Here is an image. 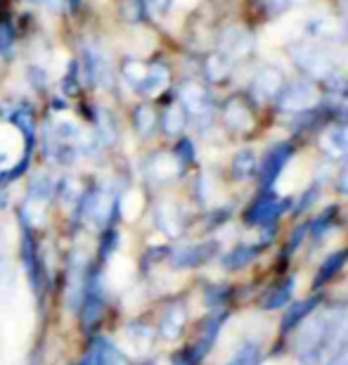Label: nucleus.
I'll list each match as a JSON object with an SVG mask.
<instances>
[{"label": "nucleus", "mask_w": 348, "mask_h": 365, "mask_svg": "<svg viewBox=\"0 0 348 365\" xmlns=\"http://www.w3.org/2000/svg\"><path fill=\"white\" fill-rule=\"evenodd\" d=\"M348 341V316L346 311L322 313L310 320L296 341V354L303 365H322L332 356L346 349Z\"/></svg>", "instance_id": "1"}, {"label": "nucleus", "mask_w": 348, "mask_h": 365, "mask_svg": "<svg viewBox=\"0 0 348 365\" xmlns=\"http://www.w3.org/2000/svg\"><path fill=\"white\" fill-rule=\"evenodd\" d=\"M292 60L303 74L315 78V81H327L337 71V62L327 50L315 46V43H299L292 48Z\"/></svg>", "instance_id": "2"}, {"label": "nucleus", "mask_w": 348, "mask_h": 365, "mask_svg": "<svg viewBox=\"0 0 348 365\" xmlns=\"http://www.w3.org/2000/svg\"><path fill=\"white\" fill-rule=\"evenodd\" d=\"M81 323L85 330H93L105 313V287H102V273L93 271L85 277V287L81 297Z\"/></svg>", "instance_id": "3"}, {"label": "nucleus", "mask_w": 348, "mask_h": 365, "mask_svg": "<svg viewBox=\"0 0 348 365\" xmlns=\"http://www.w3.org/2000/svg\"><path fill=\"white\" fill-rule=\"evenodd\" d=\"M253 46H256V41H253V34L249 29L232 24L221 31L218 55L226 57L228 62H239V60H246V57L253 53Z\"/></svg>", "instance_id": "4"}, {"label": "nucleus", "mask_w": 348, "mask_h": 365, "mask_svg": "<svg viewBox=\"0 0 348 365\" xmlns=\"http://www.w3.org/2000/svg\"><path fill=\"white\" fill-rule=\"evenodd\" d=\"M19 221H21V264H24V271L28 275V282H31L33 292L38 294L41 292V284H43V261H41V252H38V245L33 240V228H31V221H26L24 216L19 214Z\"/></svg>", "instance_id": "5"}, {"label": "nucleus", "mask_w": 348, "mask_h": 365, "mask_svg": "<svg viewBox=\"0 0 348 365\" xmlns=\"http://www.w3.org/2000/svg\"><path fill=\"white\" fill-rule=\"evenodd\" d=\"M294 155V148L289 143H275L270 150L265 152L263 159L258 162V182L260 187H273L278 178L282 176V171H285V166L289 164V159Z\"/></svg>", "instance_id": "6"}, {"label": "nucleus", "mask_w": 348, "mask_h": 365, "mask_svg": "<svg viewBox=\"0 0 348 365\" xmlns=\"http://www.w3.org/2000/svg\"><path fill=\"white\" fill-rule=\"evenodd\" d=\"M278 109L280 112H294V114H303L310 112L317 102V91L313 83L308 81H296L287 88H282L278 95Z\"/></svg>", "instance_id": "7"}, {"label": "nucleus", "mask_w": 348, "mask_h": 365, "mask_svg": "<svg viewBox=\"0 0 348 365\" xmlns=\"http://www.w3.org/2000/svg\"><path fill=\"white\" fill-rule=\"evenodd\" d=\"M180 102H183L187 116H192L197 123H209L213 116V100L204 86L199 83H185L180 88Z\"/></svg>", "instance_id": "8"}, {"label": "nucleus", "mask_w": 348, "mask_h": 365, "mask_svg": "<svg viewBox=\"0 0 348 365\" xmlns=\"http://www.w3.org/2000/svg\"><path fill=\"white\" fill-rule=\"evenodd\" d=\"M83 67L88 74V83H97L102 88H112L114 83V69L112 62L100 48H85L83 50Z\"/></svg>", "instance_id": "9"}, {"label": "nucleus", "mask_w": 348, "mask_h": 365, "mask_svg": "<svg viewBox=\"0 0 348 365\" xmlns=\"http://www.w3.org/2000/svg\"><path fill=\"white\" fill-rule=\"evenodd\" d=\"M282 88H285V74L278 67H260L251 78V93L258 102L278 100Z\"/></svg>", "instance_id": "10"}, {"label": "nucleus", "mask_w": 348, "mask_h": 365, "mask_svg": "<svg viewBox=\"0 0 348 365\" xmlns=\"http://www.w3.org/2000/svg\"><path fill=\"white\" fill-rule=\"evenodd\" d=\"M287 207H289V200H280V197H263V200H258L249 211H246V223L258 225V228H270Z\"/></svg>", "instance_id": "11"}, {"label": "nucleus", "mask_w": 348, "mask_h": 365, "mask_svg": "<svg viewBox=\"0 0 348 365\" xmlns=\"http://www.w3.org/2000/svg\"><path fill=\"white\" fill-rule=\"evenodd\" d=\"M226 320H228V313H226V311H223V313H216L213 318H209V320H206V325H204V330H201L199 341L190 349L187 363H190V365L199 363L209 351H211L213 344H216V339H218V334H221V327H223V323H226Z\"/></svg>", "instance_id": "12"}, {"label": "nucleus", "mask_w": 348, "mask_h": 365, "mask_svg": "<svg viewBox=\"0 0 348 365\" xmlns=\"http://www.w3.org/2000/svg\"><path fill=\"white\" fill-rule=\"evenodd\" d=\"M216 254V242H199V245H187L183 250L171 254V266L173 268H197L206 264Z\"/></svg>", "instance_id": "13"}, {"label": "nucleus", "mask_w": 348, "mask_h": 365, "mask_svg": "<svg viewBox=\"0 0 348 365\" xmlns=\"http://www.w3.org/2000/svg\"><path fill=\"white\" fill-rule=\"evenodd\" d=\"M81 365H128V359L116 349L110 339H95L88 349Z\"/></svg>", "instance_id": "14"}, {"label": "nucleus", "mask_w": 348, "mask_h": 365, "mask_svg": "<svg viewBox=\"0 0 348 365\" xmlns=\"http://www.w3.org/2000/svg\"><path fill=\"white\" fill-rule=\"evenodd\" d=\"M223 119H226V123L232 130H239V133L251 130L253 123H256V119H253V112L239 98H232V100L226 102V107H223Z\"/></svg>", "instance_id": "15"}, {"label": "nucleus", "mask_w": 348, "mask_h": 365, "mask_svg": "<svg viewBox=\"0 0 348 365\" xmlns=\"http://www.w3.org/2000/svg\"><path fill=\"white\" fill-rule=\"evenodd\" d=\"M308 36L315 41H342L346 36V26L342 21H337L329 14H322V17H315L308 21Z\"/></svg>", "instance_id": "16"}, {"label": "nucleus", "mask_w": 348, "mask_h": 365, "mask_svg": "<svg viewBox=\"0 0 348 365\" xmlns=\"http://www.w3.org/2000/svg\"><path fill=\"white\" fill-rule=\"evenodd\" d=\"M154 221L157 228L169 237H178L183 232V216H180V209L173 202H162L154 211Z\"/></svg>", "instance_id": "17"}, {"label": "nucleus", "mask_w": 348, "mask_h": 365, "mask_svg": "<svg viewBox=\"0 0 348 365\" xmlns=\"http://www.w3.org/2000/svg\"><path fill=\"white\" fill-rule=\"evenodd\" d=\"M169 83H171L169 67H164V64H152V67L147 69V76L142 78V83L137 86L135 91L140 95H144V98H154V95L169 88Z\"/></svg>", "instance_id": "18"}, {"label": "nucleus", "mask_w": 348, "mask_h": 365, "mask_svg": "<svg viewBox=\"0 0 348 365\" xmlns=\"http://www.w3.org/2000/svg\"><path fill=\"white\" fill-rule=\"evenodd\" d=\"M185 323H187V309L183 304H171L162 316L159 332H162L164 339H176L185 330Z\"/></svg>", "instance_id": "19"}, {"label": "nucleus", "mask_w": 348, "mask_h": 365, "mask_svg": "<svg viewBox=\"0 0 348 365\" xmlns=\"http://www.w3.org/2000/svg\"><path fill=\"white\" fill-rule=\"evenodd\" d=\"M183 173V164L173 155H154L149 162V176L157 182H169Z\"/></svg>", "instance_id": "20"}, {"label": "nucleus", "mask_w": 348, "mask_h": 365, "mask_svg": "<svg viewBox=\"0 0 348 365\" xmlns=\"http://www.w3.org/2000/svg\"><path fill=\"white\" fill-rule=\"evenodd\" d=\"M320 145L329 157H334V159L348 157V128L344 126L327 128L320 138Z\"/></svg>", "instance_id": "21"}, {"label": "nucleus", "mask_w": 348, "mask_h": 365, "mask_svg": "<svg viewBox=\"0 0 348 365\" xmlns=\"http://www.w3.org/2000/svg\"><path fill=\"white\" fill-rule=\"evenodd\" d=\"M317 304H320V297H308V299H301V302H296L292 309L287 311L285 320H282V330H285V332L294 330L296 325L303 323V320H306L310 313L317 309Z\"/></svg>", "instance_id": "22"}, {"label": "nucleus", "mask_w": 348, "mask_h": 365, "mask_svg": "<svg viewBox=\"0 0 348 365\" xmlns=\"http://www.w3.org/2000/svg\"><path fill=\"white\" fill-rule=\"evenodd\" d=\"M258 252H260L258 245H239L230 254H226L223 266H226L228 271H242V268H246L253 259L258 257Z\"/></svg>", "instance_id": "23"}, {"label": "nucleus", "mask_w": 348, "mask_h": 365, "mask_svg": "<svg viewBox=\"0 0 348 365\" xmlns=\"http://www.w3.org/2000/svg\"><path fill=\"white\" fill-rule=\"evenodd\" d=\"M346 261H348V250H342V252H337V254H329V257L322 261L320 271H317L315 287H322V284H327L334 275L342 273V268L346 266Z\"/></svg>", "instance_id": "24"}, {"label": "nucleus", "mask_w": 348, "mask_h": 365, "mask_svg": "<svg viewBox=\"0 0 348 365\" xmlns=\"http://www.w3.org/2000/svg\"><path fill=\"white\" fill-rule=\"evenodd\" d=\"M162 126L166 135H180L187 126V112L183 105H171L162 116Z\"/></svg>", "instance_id": "25"}, {"label": "nucleus", "mask_w": 348, "mask_h": 365, "mask_svg": "<svg viewBox=\"0 0 348 365\" xmlns=\"http://www.w3.org/2000/svg\"><path fill=\"white\" fill-rule=\"evenodd\" d=\"M294 287H296V282L292 280V277H289V280H285L282 284H278V287H273L265 294V299H263V309H268V311L282 309V306H285L289 299H292Z\"/></svg>", "instance_id": "26"}, {"label": "nucleus", "mask_w": 348, "mask_h": 365, "mask_svg": "<svg viewBox=\"0 0 348 365\" xmlns=\"http://www.w3.org/2000/svg\"><path fill=\"white\" fill-rule=\"evenodd\" d=\"M256 169H258V159L251 150H242L235 157V162H232V176L239 180L251 178L253 173H256Z\"/></svg>", "instance_id": "27"}, {"label": "nucleus", "mask_w": 348, "mask_h": 365, "mask_svg": "<svg viewBox=\"0 0 348 365\" xmlns=\"http://www.w3.org/2000/svg\"><path fill=\"white\" fill-rule=\"evenodd\" d=\"M133 123H135V130L140 133L142 138H149L152 133H154V128H157V112H154V107H149V105H140L135 109V114H133Z\"/></svg>", "instance_id": "28"}, {"label": "nucleus", "mask_w": 348, "mask_h": 365, "mask_svg": "<svg viewBox=\"0 0 348 365\" xmlns=\"http://www.w3.org/2000/svg\"><path fill=\"white\" fill-rule=\"evenodd\" d=\"M204 71H206V76L211 78L213 83L226 81V78L230 76V62L223 55L213 53V55L206 57V69Z\"/></svg>", "instance_id": "29"}, {"label": "nucleus", "mask_w": 348, "mask_h": 365, "mask_svg": "<svg viewBox=\"0 0 348 365\" xmlns=\"http://www.w3.org/2000/svg\"><path fill=\"white\" fill-rule=\"evenodd\" d=\"M147 64H142V62H137V60H126L121 64V71H123V78L133 86V88H137V86L142 83V78L147 76Z\"/></svg>", "instance_id": "30"}, {"label": "nucleus", "mask_w": 348, "mask_h": 365, "mask_svg": "<svg viewBox=\"0 0 348 365\" xmlns=\"http://www.w3.org/2000/svg\"><path fill=\"white\" fill-rule=\"evenodd\" d=\"M126 332H128V339L133 341L137 349H147L152 344V339H154V332H152V327L142 325V323H133Z\"/></svg>", "instance_id": "31"}, {"label": "nucleus", "mask_w": 348, "mask_h": 365, "mask_svg": "<svg viewBox=\"0 0 348 365\" xmlns=\"http://www.w3.org/2000/svg\"><path fill=\"white\" fill-rule=\"evenodd\" d=\"M258 354H260L258 344H253V341H246V344L239 349V351L235 354V359H232L228 365H256L258 363Z\"/></svg>", "instance_id": "32"}, {"label": "nucleus", "mask_w": 348, "mask_h": 365, "mask_svg": "<svg viewBox=\"0 0 348 365\" xmlns=\"http://www.w3.org/2000/svg\"><path fill=\"white\" fill-rule=\"evenodd\" d=\"M327 83H329V93L334 95L337 100H348V76L346 74L334 71V74L327 78Z\"/></svg>", "instance_id": "33"}, {"label": "nucleus", "mask_w": 348, "mask_h": 365, "mask_svg": "<svg viewBox=\"0 0 348 365\" xmlns=\"http://www.w3.org/2000/svg\"><path fill=\"white\" fill-rule=\"evenodd\" d=\"M10 287H12V266H10V259L5 257L3 245H0V297Z\"/></svg>", "instance_id": "34"}, {"label": "nucleus", "mask_w": 348, "mask_h": 365, "mask_svg": "<svg viewBox=\"0 0 348 365\" xmlns=\"http://www.w3.org/2000/svg\"><path fill=\"white\" fill-rule=\"evenodd\" d=\"M253 3H256L265 14H273V17H278V14H285L289 7H292L289 0H253Z\"/></svg>", "instance_id": "35"}, {"label": "nucleus", "mask_w": 348, "mask_h": 365, "mask_svg": "<svg viewBox=\"0 0 348 365\" xmlns=\"http://www.w3.org/2000/svg\"><path fill=\"white\" fill-rule=\"evenodd\" d=\"M119 247V232L116 230H107L102 235V242H100V259L107 261L114 254V250Z\"/></svg>", "instance_id": "36"}, {"label": "nucleus", "mask_w": 348, "mask_h": 365, "mask_svg": "<svg viewBox=\"0 0 348 365\" xmlns=\"http://www.w3.org/2000/svg\"><path fill=\"white\" fill-rule=\"evenodd\" d=\"M14 48V31L10 21L0 24V55H10Z\"/></svg>", "instance_id": "37"}, {"label": "nucleus", "mask_w": 348, "mask_h": 365, "mask_svg": "<svg viewBox=\"0 0 348 365\" xmlns=\"http://www.w3.org/2000/svg\"><path fill=\"white\" fill-rule=\"evenodd\" d=\"M176 159L183 164V169L187 164H192L194 162V145L190 140H180V145L176 148Z\"/></svg>", "instance_id": "38"}, {"label": "nucleus", "mask_w": 348, "mask_h": 365, "mask_svg": "<svg viewBox=\"0 0 348 365\" xmlns=\"http://www.w3.org/2000/svg\"><path fill=\"white\" fill-rule=\"evenodd\" d=\"M332 216H334V209H327L325 214L317 216V221L313 223V240H320L325 235V230L332 225Z\"/></svg>", "instance_id": "39"}, {"label": "nucleus", "mask_w": 348, "mask_h": 365, "mask_svg": "<svg viewBox=\"0 0 348 365\" xmlns=\"http://www.w3.org/2000/svg\"><path fill=\"white\" fill-rule=\"evenodd\" d=\"M317 192H320V187H315V185L310 187L308 192H303V197H301V200H299V204H296L294 214H296V216H301L303 211H308L310 207H313V202L317 200Z\"/></svg>", "instance_id": "40"}, {"label": "nucleus", "mask_w": 348, "mask_h": 365, "mask_svg": "<svg viewBox=\"0 0 348 365\" xmlns=\"http://www.w3.org/2000/svg\"><path fill=\"white\" fill-rule=\"evenodd\" d=\"M144 10H147V7H144V0H126V5H123V12H126V17L133 19V21L142 19Z\"/></svg>", "instance_id": "41"}, {"label": "nucleus", "mask_w": 348, "mask_h": 365, "mask_svg": "<svg viewBox=\"0 0 348 365\" xmlns=\"http://www.w3.org/2000/svg\"><path fill=\"white\" fill-rule=\"evenodd\" d=\"M171 5H173V0H144V7L157 14H166L171 10Z\"/></svg>", "instance_id": "42"}, {"label": "nucleus", "mask_w": 348, "mask_h": 365, "mask_svg": "<svg viewBox=\"0 0 348 365\" xmlns=\"http://www.w3.org/2000/svg\"><path fill=\"white\" fill-rule=\"evenodd\" d=\"M337 190H339V192L348 195V162L344 164V169H342V173H339V178H337Z\"/></svg>", "instance_id": "43"}, {"label": "nucleus", "mask_w": 348, "mask_h": 365, "mask_svg": "<svg viewBox=\"0 0 348 365\" xmlns=\"http://www.w3.org/2000/svg\"><path fill=\"white\" fill-rule=\"evenodd\" d=\"M28 74H31L33 83L38 86V88H41L43 83H46V71H43V69H38V67H31V69H28Z\"/></svg>", "instance_id": "44"}, {"label": "nucleus", "mask_w": 348, "mask_h": 365, "mask_svg": "<svg viewBox=\"0 0 348 365\" xmlns=\"http://www.w3.org/2000/svg\"><path fill=\"white\" fill-rule=\"evenodd\" d=\"M327 365H348V351H346V349H342L339 354L332 356V359L327 361Z\"/></svg>", "instance_id": "45"}, {"label": "nucleus", "mask_w": 348, "mask_h": 365, "mask_svg": "<svg viewBox=\"0 0 348 365\" xmlns=\"http://www.w3.org/2000/svg\"><path fill=\"white\" fill-rule=\"evenodd\" d=\"M33 3L48 7V10H53V12H60V7H62V0H33Z\"/></svg>", "instance_id": "46"}, {"label": "nucleus", "mask_w": 348, "mask_h": 365, "mask_svg": "<svg viewBox=\"0 0 348 365\" xmlns=\"http://www.w3.org/2000/svg\"><path fill=\"white\" fill-rule=\"evenodd\" d=\"M78 5H81V0H69V7H71V10H78Z\"/></svg>", "instance_id": "47"}, {"label": "nucleus", "mask_w": 348, "mask_h": 365, "mask_svg": "<svg viewBox=\"0 0 348 365\" xmlns=\"http://www.w3.org/2000/svg\"><path fill=\"white\" fill-rule=\"evenodd\" d=\"M289 3H306V0H289Z\"/></svg>", "instance_id": "48"}, {"label": "nucleus", "mask_w": 348, "mask_h": 365, "mask_svg": "<svg viewBox=\"0 0 348 365\" xmlns=\"http://www.w3.org/2000/svg\"><path fill=\"white\" fill-rule=\"evenodd\" d=\"M344 3H346V10H348V0H344Z\"/></svg>", "instance_id": "49"}, {"label": "nucleus", "mask_w": 348, "mask_h": 365, "mask_svg": "<svg viewBox=\"0 0 348 365\" xmlns=\"http://www.w3.org/2000/svg\"><path fill=\"white\" fill-rule=\"evenodd\" d=\"M344 114H346V119H348V109H346V112H344Z\"/></svg>", "instance_id": "50"}]
</instances>
